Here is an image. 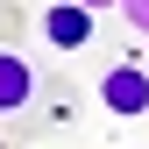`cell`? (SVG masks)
Returning <instances> with one entry per match:
<instances>
[{
    "mask_svg": "<svg viewBox=\"0 0 149 149\" xmlns=\"http://www.w3.org/2000/svg\"><path fill=\"white\" fill-rule=\"evenodd\" d=\"M100 107H107V114H121V121L149 114V71H142V64H114V71H100Z\"/></svg>",
    "mask_w": 149,
    "mask_h": 149,
    "instance_id": "cell-1",
    "label": "cell"
},
{
    "mask_svg": "<svg viewBox=\"0 0 149 149\" xmlns=\"http://www.w3.org/2000/svg\"><path fill=\"white\" fill-rule=\"evenodd\" d=\"M36 92H43V71H36L22 50H0V114H29Z\"/></svg>",
    "mask_w": 149,
    "mask_h": 149,
    "instance_id": "cell-2",
    "label": "cell"
},
{
    "mask_svg": "<svg viewBox=\"0 0 149 149\" xmlns=\"http://www.w3.org/2000/svg\"><path fill=\"white\" fill-rule=\"evenodd\" d=\"M43 36H50V50H85L92 43V14L78 0H57V7H43Z\"/></svg>",
    "mask_w": 149,
    "mask_h": 149,
    "instance_id": "cell-3",
    "label": "cell"
},
{
    "mask_svg": "<svg viewBox=\"0 0 149 149\" xmlns=\"http://www.w3.org/2000/svg\"><path fill=\"white\" fill-rule=\"evenodd\" d=\"M22 36H29V7L22 0H0V50H14Z\"/></svg>",
    "mask_w": 149,
    "mask_h": 149,
    "instance_id": "cell-4",
    "label": "cell"
},
{
    "mask_svg": "<svg viewBox=\"0 0 149 149\" xmlns=\"http://www.w3.org/2000/svg\"><path fill=\"white\" fill-rule=\"evenodd\" d=\"M121 14H128V29H142V36H149V0H121Z\"/></svg>",
    "mask_w": 149,
    "mask_h": 149,
    "instance_id": "cell-5",
    "label": "cell"
},
{
    "mask_svg": "<svg viewBox=\"0 0 149 149\" xmlns=\"http://www.w3.org/2000/svg\"><path fill=\"white\" fill-rule=\"evenodd\" d=\"M85 14H121V0H78Z\"/></svg>",
    "mask_w": 149,
    "mask_h": 149,
    "instance_id": "cell-6",
    "label": "cell"
}]
</instances>
